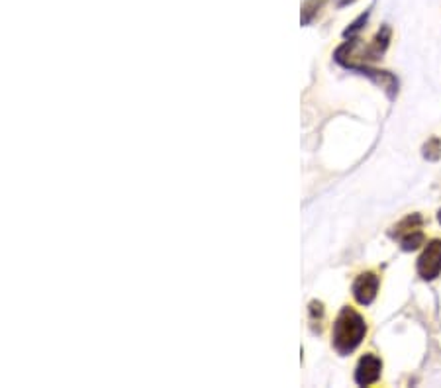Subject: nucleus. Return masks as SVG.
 I'll list each match as a JSON object with an SVG mask.
<instances>
[{"mask_svg": "<svg viewBox=\"0 0 441 388\" xmlns=\"http://www.w3.org/2000/svg\"><path fill=\"white\" fill-rule=\"evenodd\" d=\"M379 276L375 273H363V275L357 276V281L353 283V296L355 300L363 304V306H369L373 300L376 298V292H379Z\"/></svg>", "mask_w": 441, "mask_h": 388, "instance_id": "4", "label": "nucleus"}, {"mask_svg": "<svg viewBox=\"0 0 441 388\" xmlns=\"http://www.w3.org/2000/svg\"><path fill=\"white\" fill-rule=\"evenodd\" d=\"M401 243L404 251L418 249L420 245H424V234H422V230H414V232H410V234L402 235Z\"/></svg>", "mask_w": 441, "mask_h": 388, "instance_id": "6", "label": "nucleus"}, {"mask_svg": "<svg viewBox=\"0 0 441 388\" xmlns=\"http://www.w3.org/2000/svg\"><path fill=\"white\" fill-rule=\"evenodd\" d=\"M422 226V216H418V214H412L408 218H404L401 224H396V226L392 227L391 235L392 237H398L401 239L402 235L410 234V232H414V230H420Z\"/></svg>", "mask_w": 441, "mask_h": 388, "instance_id": "5", "label": "nucleus"}, {"mask_svg": "<svg viewBox=\"0 0 441 388\" xmlns=\"http://www.w3.org/2000/svg\"><path fill=\"white\" fill-rule=\"evenodd\" d=\"M418 273L425 281H433L441 273V239L428 243L424 253L418 259Z\"/></svg>", "mask_w": 441, "mask_h": 388, "instance_id": "2", "label": "nucleus"}, {"mask_svg": "<svg viewBox=\"0 0 441 388\" xmlns=\"http://www.w3.org/2000/svg\"><path fill=\"white\" fill-rule=\"evenodd\" d=\"M367 333V323L359 312L345 306L334 323V347L339 355H347L359 347Z\"/></svg>", "mask_w": 441, "mask_h": 388, "instance_id": "1", "label": "nucleus"}, {"mask_svg": "<svg viewBox=\"0 0 441 388\" xmlns=\"http://www.w3.org/2000/svg\"><path fill=\"white\" fill-rule=\"evenodd\" d=\"M381 371H383V361L376 355L367 353L365 357H361L359 365H357L355 382L361 387H369V384H373V382L381 379Z\"/></svg>", "mask_w": 441, "mask_h": 388, "instance_id": "3", "label": "nucleus"}, {"mask_svg": "<svg viewBox=\"0 0 441 388\" xmlns=\"http://www.w3.org/2000/svg\"><path fill=\"white\" fill-rule=\"evenodd\" d=\"M437 220H440V224H441V210H440V214H437Z\"/></svg>", "mask_w": 441, "mask_h": 388, "instance_id": "8", "label": "nucleus"}, {"mask_svg": "<svg viewBox=\"0 0 441 388\" xmlns=\"http://www.w3.org/2000/svg\"><path fill=\"white\" fill-rule=\"evenodd\" d=\"M424 155L428 159H440L441 157V141L440 139H432V141H428L424 147Z\"/></svg>", "mask_w": 441, "mask_h": 388, "instance_id": "7", "label": "nucleus"}]
</instances>
